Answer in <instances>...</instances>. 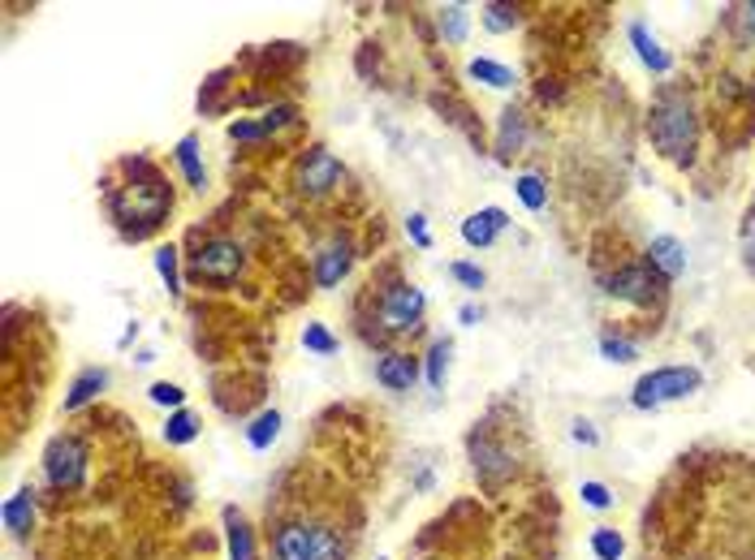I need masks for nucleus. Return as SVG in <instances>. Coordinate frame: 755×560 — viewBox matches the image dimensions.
<instances>
[{"mask_svg":"<svg viewBox=\"0 0 755 560\" xmlns=\"http://www.w3.org/2000/svg\"><path fill=\"white\" fill-rule=\"evenodd\" d=\"M449 276H454V281H458L462 289H484V281H488V276H484V272H480L475 263H467V259L449 263Z\"/></svg>","mask_w":755,"mask_h":560,"instance_id":"nucleus-32","label":"nucleus"},{"mask_svg":"<svg viewBox=\"0 0 755 560\" xmlns=\"http://www.w3.org/2000/svg\"><path fill=\"white\" fill-rule=\"evenodd\" d=\"M747 13H752V17H755V4H752V9H747Z\"/></svg>","mask_w":755,"mask_h":560,"instance_id":"nucleus-40","label":"nucleus"},{"mask_svg":"<svg viewBox=\"0 0 755 560\" xmlns=\"http://www.w3.org/2000/svg\"><path fill=\"white\" fill-rule=\"evenodd\" d=\"M302 345H307L311 353H320V358H329V353H337V336L329 333L324 324H307V328H302Z\"/></svg>","mask_w":755,"mask_h":560,"instance_id":"nucleus-28","label":"nucleus"},{"mask_svg":"<svg viewBox=\"0 0 755 560\" xmlns=\"http://www.w3.org/2000/svg\"><path fill=\"white\" fill-rule=\"evenodd\" d=\"M579 496H583V505H587V509H609V505H614V496H609V487H605V483H583V487H579Z\"/></svg>","mask_w":755,"mask_h":560,"instance_id":"nucleus-34","label":"nucleus"},{"mask_svg":"<svg viewBox=\"0 0 755 560\" xmlns=\"http://www.w3.org/2000/svg\"><path fill=\"white\" fill-rule=\"evenodd\" d=\"M419 379V358L414 353H384L376 362V384L388 393H410Z\"/></svg>","mask_w":755,"mask_h":560,"instance_id":"nucleus-12","label":"nucleus"},{"mask_svg":"<svg viewBox=\"0 0 755 560\" xmlns=\"http://www.w3.org/2000/svg\"><path fill=\"white\" fill-rule=\"evenodd\" d=\"M195 436H199V419L186 414V410H173L169 423H164V440H169V445H190Z\"/></svg>","mask_w":755,"mask_h":560,"instance_id":"nucleus-23","label":"nucleus"},{"mask_svg":"<svg viewBox=\"0 0 755 560\" xmlns=\"http://www.w3.org/2000/svg\"><path fill=\"white\" fill-rule=\"evenodd\" d=\"M570 436H574L579 445H587V448H596V445H601V436H596V427H592L587 419H574V427H570Z\"/></svg>","mask_w":755,"mask_h":560,"instance_id":"nucleus-36","label":"nucleus"},{"mask_svg":"<svg viewBox=\"0 0 755 560\" xmlns=\"http://www.w3.org/2000/svg\"><path fill=\"white\" fill-rule=\"evenodd\" d=\"M423 315H428V298H423L419 285H406V281L393 285V289H384V298H380V307H376V324L388 336L419 333Z\"/></svg>","mask_w":755,"mask_h":560,"instance_id":"nucleus-5","label":"nucleus"},{"mask_svg":"<svg viewBox=\"0 0 755 560\" xmlns=\"http://www.w3.org/2000/svg\"><path fill=\"white\" fill-rule=\"evenodd\" d=\"M173 155H177V164H182L190 190H203V186H208V173H203V160H199V134H182Z\"/></svg>","mask_w":755,"mask_h":560,"instance_id":"nucleus-18","label":"nucleus"},{"mask_svg":"<svg viewBox=\"0 0 755 560\" xmlns=\"http://www.w3.org/2000/svg\"><path fill=\"white\" fill-rule=\"evenodd\" d=\"M656 289H660V276H656L652 263L618 267V272L605 281V294H609V298H622V302H634V307H647Z\"/></svg>","mask_w":755,"mask_h":560,"instance_id":"nucleus-9","label":"nucleus"},{"mask_svg":"<svg viewBox=\"0 0 755 560\" xmlns=\"http://www.w3.org/2000/svg\"><path fill=\"white\" fill-rule=\"evenodd\" d=\"M647 263L656 267L660 281H678V276L686 272V246H682L678 237L660 233V237H652V246H647Z\"/></svg>","mask_w":755,"mask_h":560,"instance_id":"nucleus-13","label":"nucleus"},{"mask_svg":"<svg viewBox=\"0 0 755 560\" xmlns=\"http://www.w3.org/2000/svg\"><path fill=\"white\" fill-rule=\"evenodd\" d=\"M471 461H475V474L484 478V483H502L513 474V457L505 452L497 440H488V436H471Z\"/></svg>","mask_w":755,"mask_h":560,"instance_id":"nucleus-11","label":"nucleus"},{"mask_svg":"<svg viewBox=\"0 0 755 560\" xmlns=\"http://www.w3.org/2000/svg\"><path fill=\"white\" fill-rule=\"evenodd\" d=\"M350 263H355V246H350L346 237H333L329 246L315 250V285H320V289L342 285V276L350 272Z\"/></svg>","mask_w":755,"mask_h":560,"instance_id":"nucleus-10","label":"nucleus"},{"mask_svg":"<svg viewBox=\"0 0 755 560\" xmlns=\"http://www.w3.org/2000/svg\"><path fill=\"white\" fill-rule=\"evenodd\" d=\"M449 353H454V340H432V349H428V358H423V371H428V388H445V375H449Z\"/></svg>","mask_w":755,"mask_h":560,"instance_id":"nucleus-20","label":"nucleus"},{"mask_svg":"<svg viewBox=\"0 0 755 560\" xmlns=\"http://www.w3.org/2000/svg\"><path fill=\"white\" fill-rule=\"evenodd\" d=\"M484 26L488 30H513L518 26V13L509 4H484Z\"/></svg>","mask_w":755,"mask_h":560,"instance_id":"nucleus-33","label":"nucleus"},{"mask_svg":"<svg viewBox=\"0 0 755 560\" xmlns=\"http://www.w3.org/2000/svg\"><path fill=\"white\" fill-rule=\"evenodd\" d=\"M44 474L57 491H78L87 483V445L78 436H57L44 448Z\"/></svg>","mask_w":755,"mask_h":560,"instance_id":"nucleus-7","label":"nucleus"},{"mask_svg":"<svg viewBox=\"0 0 755 560\" xmlns=\"http://www.w3.org/2000/svg\"><path fill=\"white\" fill-rule=\"evenodd\" d=\"M225 544H230V560H259L251 526L238 518V509H225Z\"/></svg>","mask_w":755,"mask_h":560,"instance_id":"nucleus-19","label":"nucleus"},{"mask_svg":"<svg viewBox=\"0 0 755 560\" xmlns=\"http://www.w3.org/2000/svg\"><path fill=\"white\" fill-rule=\"evenodd\" d=\"M458 320H462V324H475V320H480V311H475V307H462V311H458Z\"/></svg>","mask_w":755,"mask_h":560,"instance_id":"nucleus-38","label":"nucleus"},{"mask_svg":"<svg viewBox=\"0 0 755 560\" xmlns=\"http://www.w3.org/2000/svg\"><path fill=\"white\" fill-rule=\"evenodd\" d=\"M169 190H164V182H160V173L151 169L147 173V182L138 186V182H129V186H117L113 190V199H109V208H113V216L122 224H134L138 221V233L143 228H151V224L164 221V212H169Z\"/></svg>","mask_w":755,"mask_h":560,"instance_id":"nucleus-3","label":"nucleus"},{"mask_svg":"<svg viewBox=\"0 0 755 560\" xmlns=\"http://www.w3.org/2000/svg\"><path fill=\"white\" fill-rule=\"evenodd\" d=\"M104 388H109V371H104V366H87V371H78L74 384H70V393H65V410H70V414L83 410V406L96 401Z\"/></svg>","mask_w":755,"mask_h":560,"instance_id":"nucleus-16","label":"nucleus"},{"mask_svg":"<svg viewBox=\"0 0 755 560\" xmlns=\"http://www.w3.org/2000/svg\"><path fill=\"white\" fill-rule=\"evenodd\" d=\"M467 22H471L467 4H445V9H441V35H445L449 43H462V39H467Z\"/></svg>","mask_w":755,"mask_h":560,"instance_id":"nucleus-25","label":"nucleus"},{"mask_svg":"<svg viewBox=\"0 0 755 560\" xmlns=\"http://www.w3.org/2000/svg\"><path fill=\"white\" fill-rule=\"evenodd\" d=\"M518 142H522V112L505 109L502 112V142H497V147H502V155H509Z\"/></svg>","mask_w":755,"mask_h":560,"instance_id":"nucleus-29","label":"nucleus"},{"mask_svg":"<svg viewBox=\"0 0 755 560\" xmlns=\"http://www.w3.org/2000/svg\"><path fill=\"white\" fill-rule=\"evenodd\" d=\"M601 353H605L609 362H634V358H639L634 340H622V336H601Z\"/></svg>","mask_w":755,"mask_h":560,"instance_id":"nucleus-31","label":"nucleus"},{"mask_svg":"<svg viewBox=\"0 0 755 560\" xmlns=\"http://www.w3.org/2000/svg\"><path fill=\"white\" fill-rule=\"evenodd\" d=\"M505 224H509V216H505L502 208H484V212H475V216H467L462 221V241L467 246H493L497 241V233H502Z\"/></svg>","mask_w":755,"mask_h":560,"instance_id":"nucleus-14","label":"nucleus"},{"mask_svg":"<svg viewBox=\"0 0 755 560\" xmlns=\"http://www.w3.org/2000/svg\"><path fill=\"white\" fill-rule=\"evenodd\" d=\"M647 134H652V142L665 160L691 164V155H695V109H691L686 91H660L656 96Z\"/></svg>","mask_w":755,"mask_h":560,"instance_id":"nucleus-1","label":"nucleus"},{"mask_svg":"<svg viewBox=\"0 0 755 560\" xmlns=\"http://www.w3.org/2000/svg\"><path fill=\"white\" fill-rule=\"evenodd\" d=\"M195 276L208 281V285H234L247 267V250L234 241V237H208L199 250H195Z\"/></svg>","mask_w":755,"mask_h":560,"instance_id":"nucleus-6","label":"nucleus"},{"mask_svg":"<svg viewBox=\"0 0 755 560\" xmlns=\"http://www.w3.org/2000/svg\"><path fill=\"white\" fill-rule=\"evenodd\" d=\"M467 74H471L475 83H488V87H497V91L513 87V70H505V65L488 61V57H475V61L467 65Z\"/></svg>","mask_w":755,"mask_h":560,"instance_id":"nucleus-22","label":"nucleus"},{"mask_svg":"<svg viewBox=\"0 0 755 560\" xmlns=\"http://www.w3.org/2000/svg\"><path fill=\"white\" fill-rule=\"evenodd\" d=\"M134 336H138V324H129L126 333H122V340H117V345H122V349H126V345H129V340H134Z\"/></svg>","mask_w":755,"mask_h":560,"instance_id":"nucleus-39","label":"nucleus"},{"mask_svg":"<svg viewBox=\"0 0 755 560\" xmlns=\"http://www.w3.org/2000/svg\"><path fill=\"white\" fill-rule=\"evenodd\" d=\"M592 552H596V560H622L627 539H622L614 526H596V531H592Z\"/></svg>","mask_w":755,"mask_h":560,"instance_id":"nucleus-24","label":"nucleus"},{"mask_svg":"<svg viewBox=\"0 0 755 560\" xmlns=\"http://www.w3.org/2000/svg\"><path fill=\"white\" fill-rule=\"evenodd\" d=\"M513 190H518V199H522L527 212H540V208L548 203V190H544V182H540L535 173H522V177L513 182Z\"/></svg>","mask_w":755,"mask_h":560,"instance_id":"nucleus-26","label":"nucleus"},{"mask_svg":"<svg viewBox=\"0 0 755 560\" xmlns=\"http://www.w3.org/2000/svg\"><path fill=\"white\" fill-rule=\"evenodd\" d=\"M700 384H704L700 366H660V371H647L634 384L630 401H634V410H656V406H669V401H682V397L700 393Z\"/></svg>","mask_w":755,"mask_h":560,"instance_id":"nucleus-4","label":"nucleus"},{"mask_svg":"<svg viewBox=\"0 0 755 560\" xmlns=\"http://www.w3.org/2000/svg\"><path fill=\"white\" fill-rule=\"evenodd\" d=\"M406 233H410V241H414L419 250L432 246V233H428V216H423V212H410V216H406Z\"/></svg>","mask_w":755,"mask_h":560,"instance_id":"nucleus-35","label":"nucleus"},{"mask_svg":"<svg viewBox=\"0 0 755 560\" xmlns=\"http://www.w3.org/2000/svg\"><path fill=\"white\" fill-rule=\"evenodd\" d=\"M342 177H346L342 160H337L333 151H324V147H311V151L302 155V164H298V190H302V195H311V199L329 195V190H333Z\"/></svg>","mask_w":755,"mask_h":560,"instance_id":"nucleus-8","label":"nucleus"},{"mask_svg":"<svg viewBox=\"0 0 755 560\" xmlns=\"http://www.w3.org/2000/svg\"><path fill=\"white\" fill-rule=\"evenodd\" d=\"M630 43H634V52H639V61L652 70V74H669L673 70V57L660 48V39L643 26V22H630Z\"/></svg>","mask_w":755,"mask_h":560,"instance_id":"nucleus-15","label":"nucleus"},{"mask_svg":"<svg viewBox=\"0 0 755 560\" xmlns=\"http://www.w3.org/2000/svg\"><path fill=\"white\" fill-rule=\"evenodd\" d=\"M0 518H4V531H9V535H26L30 522H35V491L22 487L17 496H9L4 509H0Z\"/></svg>","mask_w":755,"mask_h":560,"instance_id":"nucleus-17","label":"nucleus"},{"mask_svg":"<svg viewBox=\"0 0 755 560\" xmlns=\"http://www.w3.org/2000/svg\"><path fill=\"white\" fill-rule=\"evenodd\" d=\"M743 241H747V259L755 263V216H747V224H743Z\"/></svg>","mask_w":755,"mask_h":560,"instance_id":"nucleus-37","label":"nucleus"},{"mask_svg":"<svg viewBox=\"0 0 755 560\" xmlns=\"http://www.w3.org/2000/svg\"><path fill=\"white\" fill-rule=\"evenodd\" d=\"M156 272L164 281L169 294H182V272H177V246H160L156 250Z\"/></svg>","mask_w":755,"mask_h":560,"instance_id":"nucleus-27","label":"nucleus"},{"mask_svg":"<svg viewBox=\"0 0 755 560\" xmlns=\"http://www.w3.org/2000/svg\"><path fill=\"white\" fill-rule=\"evenodd\" d=\"M147 397H151L156 406H164V410H182V406H186V393H182L177 384H169V379L151 384V388H147Z\"/></svg>","mask_w":755,"mask_h":560,"instance_id":"nucleus-30","label":"nucleus"},{"mask_svg":"<svg viewBox=\"0 0 755 560\" xmlns=\"http://www.w3.org/2000/svg\"><path fill=\"white\" fill-rule=\"evenodd\" d=\"M281 436V414L276 410H263V414H255L251 427H247V445L255 452H263V448H272V440Z\"/></svg>","mask_w":755,"mask_h":560,"instance_id":"nucleus-21","label":"nucleus"},{"mask_svg":"<svg viewBox=\"0 0 755 560\" xmlns=\"http://www.w3.org/2000/svg\"><path fill=\"white\" fill-rule=\"evenodd\" d=\"M276 560H346V539L329 522H285L272 535Z\"/></svg>","mask_w":755,"mask_h":560,"instance_id":"nucleus-2","label":"nucleus"}]
</instances>
